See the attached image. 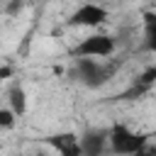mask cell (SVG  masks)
<instances>
[{
  "label": "cell",
  "instance_id": "3957f363",
  "mask_svg": "<svg viewBox=\"0 0 156 156\" xmlns=\"http://www.w3.org/2000/svg\"><path fill=\"white\" fill-rule=\"evenodd\" d=\"M115 54V39L110 34H88L73 46L76 58H107Z\"/></svg>",
  "mask_w": 156,
  "mask_h": 156
},
{
  "label": "cell",
  "instance_id": "277c9868",
  "mask_svg": "<svg viewBox=\"0 0 156 156\" xmlns=\"http://www.w3.org/2000/svg\"><path fill=\"white\" fill-rule=\"evenodd\" d=\"M110 17V12L98 5V2H83L78 10L71 12V17L66 20L68 27H98V24H105Z\"/></svg>",
  "mask_w": 156,
  "mask_h": 156
},
{
  "label": "cell",
  "instance_id": "9c48e42d",
  "mask_svg": "<svg viewBox=\"0 0 156 156\" xmlns=\"http://www.w3.org/2000/svg\"><path fill=\"white\" fill-rule=\"evenodd\" d=\"M7 102H10V107L17 112V117L24 115V112H27V93H24V88H22V85H12V88L7 90Z\"/></svg>",
  "mask_w": 156,
  "mask_h": 156
},
{
  "label": "cell",
  "instance_id": "7a4b0ae2",
  "mask_svg": "<svg viewBox=\"0 0 156 156\" xmlns=\"http://www.w3.org/2000/svg\"><path fill=\"white\" fill-rule=\"evenodd\" d=\"M112 71H115V66H107L100 58H76V63H73V76L85 88L105 85L112 78Z\"/></svg>",
  "mask_w": 156,
  "mask_h": 156
},
{
  "label": "cell",
  "instance_id": "52a82bcc",
  "mask_svg": "<svg viewBox=\"0 0 156 156\" xmlns=\"http://www.w3.org/2000/svg\"><path fill=\"white\" fill-rule=\"evenodd\" d=\"M154 85H156V66H149V68H144V71L139 73V78H136L127 90H122V93L117 95V100H139V98L146 95Z\"/></svg>",
  "mask_w": 156,
  "mask_h": 156
},
{
  "label": "cell",
  "instance_id": "8fae6325",
  "mask_svg": "<svg viewBox=\"0 0 156 156\" xmlns=\"http://www.w3.org/2000/svg\"><path fill=\"white\" fill-rule=\"evenodd\" d=\"M134 156H156V144H144Z\"/></svg>",
  "mask_w": 156,
  "mask_h": 156
},
{
  "label": "cell",
  "instance_id": "5b68a950",
  "mask_svg": "<svg viewBox=\"0 0 156 156\" xmlns=\"http://www.w3.org/2000/svg\"><path fill=\"white\" fill-rule=\"evenodd\" d=\"M83 156H105L110 151V129H88L80 134Z\"/></svg>",
  "mask_w": 156,
  "mask_h": 156
},
{
  "label": "cell",
  "instance_id": "7c38bea8",
  "mask_svg": "<svg viewBox=\"0 0 156 156\" xmlns=\"http://www.w3.org/2000/svg\"><path fill=\"white\" fill-rule=\"evenodd\" d=\"M12 73H15V68H12L10 63H2V66H0V80H7Z\"/></svg>",
  "mask_w": 156,
  "mask_h": 156
},
{
  "label": "cell",
  "instance_id": "30bf717a",
  "mask_svg": "<svg viewBox=\"0 0 156 156\" xmlns=\"http://www.w3.org/2000/svg\"><path fill=\"white\" fill-rule=\"evenodd\" d=\"M15 117H17V112H15L12 107H2V110H0V129H12Z\"/></svg>",
  "mask_w": 156,
  "mask_h": 156
},
{
  "label": "cell",
  "instance_id": "ba28073f",
  "mask_svg": "<svg viewBox=\"0 0 156 156\" xmlns=\"http://www.w3.org/2000/svg\"><path fill=\"white\" fill-rule=\"evenodd\" d=\"M141 17H144V44L151 54H156V12L146 10Z\"/></svg>",
  "mask_w": 156,
  "mask_h": 156
},
{
  "label": "cell",
  "instance_id": "4fadbf2b",
  "mask_svg": "<svg viewBox=\"0 0 156 156\" xmlns=\"http://www.w3.org/2000/svg\"><path fill=\"white\" fill-rule=\"evenodd\" d=\"M32 156H46V154H32Z\"/></svg>",
  "mask_w": 156,
  "mask_h": 156
},
{
  "label": "cell",
  "instance_id": "6da1fadb",
  "mask_svg": "<svg viewBox=\"0 0 156 156\" xmlns=\"http://www.w3.org/2000/svg\"><path fill=\"white\" fill-rule=\"evenodd\" d=\"M144 144H149L146 134L134 132L127 124H112L110 127V154H115V156H134Z\"/></svg>",
  "mask_w": 156,
  "mask_h": 156
},
{
  "label": "cell",
  "instance_id": "8992f818",
  "mask_svg": "<svg viewBox=\"0 0 156 156\" xmlns=\"http://www.w3.org/2000/svg\"><path fill=\"white\" fill-rule=\"evenodd\" d=\"M46 144L58 151V156H83V144H80V136L73 134V132H58V134H51L46 136Z\"/></svg>",
  "mask_w": 156,
  "mask_h": 156
}]
</instances>
